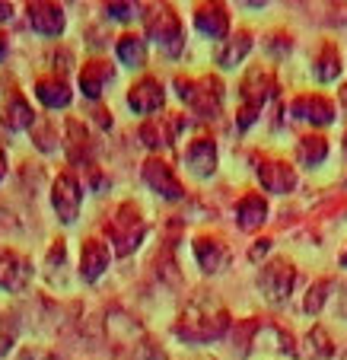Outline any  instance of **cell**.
<instances>
[{
  "label": "cell",
  "instance_id": "cell-1",
  "mask_svg": "<svg viewBox=\"0 0 347 360\" xmlns=\"http://www.w3.org/2000/svg\"><path fill=\"white\" fill-rule=\"evenodd\" d=\"M230 309L226 303L211 290H195V297L182 306L176 326V338L188 341V345H211V341H220L226 332H230Z\"/></svg>",
  "mask_w": 347,
  "mask_h": 360
},
{
  "label": "cell",
  "instance_id": "cell-2",
  "mask_svg": "<svg viewBox=\"0 0 347 360\" xmlns=\"http://www.w3.org/2000/svg\"><path fill=\"white\" fill-rule=\"evenodd\" d=\"M176 93L197 118H217L223 105V83L217 77H176Z\"/></svg>",
  "mask_w": 347,
  "mask_h": 360
},
{
  "label": "cell",
  "instance_id": "cell-3",
  "mask_svg": "<svg viewBox=\"0 0 347 360\" xmlns=\"http://www.w3.org/2000/svg\"><path fill=\"white\" fill-rule=\"evenodd\" d=\"M274 89L277 86H274L271 74H265L261 68H255V70L245 74L242 86H239V99H242V109H239V115H236L239 131H249L255 122H258L261 109H265V102L271 99Z\"/></svg>",
  "mask_w": 347,
  "mask_h": 360
},
{
  "label": "cell",
  "instance_id": "cell-4",
  "mask_svg": "<svg viewBox=\"0 0 347 360\" xmlns=\"http://www.w3.org/2000/svg\"><path fill=\"white\" fill-rule=\"evenodd\" d=\"M143 22H147V32L150 39L163 48L169 58H178L185 48V29H182V20L178 13L163 4V7H150V13H143Z\"/></svg>",
  "mask_w": 347,
  "mask_h": 360
},
{
  "label": "cell",
  "instance_id": "cell-5",
  "mask_svg": "<svg viewBox=\"0 0 347 360\" xmlns=\"http://www.w3.org/2000/svg\"><path fill=\"white\" fill-rule=\"evenodd\" d=\"M105 230H109L112 243H115V252L118 255H131V252L140 245L143 233H147V226H143V217H140V207L131 201H124L122 207L115 211V217L105 224Z\"/></svg>",
  "mask_w": 347,
  "mask_h": 360
},
{
  "label": "cell",
  "instance_id": "cell-6",
  "mask_svg": "<svg viewBox=\"0 0 347 360\" xmlns=\"http://www.w3.org/2000/svg\"><path fill=\"white\" fill-rule=\"evenodd\" d=\"M293 284H296V268L287 259H271L268 265H261L258 274V290L265 293V300L271 306H284L293 293Z\"/></svg>",
  "mask_w": 347,
  "mask_h": 360
},
{
  "label": "cell",
  "instance_id": "cell-7",
  "mask_svg": "<svg viewBox=\"0 0 347 360\" xmlns=\"http://www.w3.org/2000/svg\"><path fill=\"white\" fill-rule=\"evenodd\" d=\"M80 201H83V188L77 182L74 172H61L51 185V204H55L61 224H74L77 214H80Z\"/></svg>",
  "mask_w": 347,
  "mask_h": 360
},
{
  "label": "cell",
  "instance_id": "cell-8",
  "mask_svg": "<svg viewBox=\"0 0 347 360\" xmlns=\"http://www.w3.org/2000/svg\"><path fill=\"white\" fill-rule=\"evenodd\" d=\"M32 284V262L13 249H0V290L22 293Z\"/></svg>",
  "mask_w": 347,
  "mask_h": 360
},
{
  "label": "cell",
  "instance_id": "cell-9",
  "mask_svg": "<svg viewBox=\"0 0 347 360\" xmlns=\"http://www.w3.org/2000/svg\"><path fill=\"white\" fill-rule=\"evenodd\" d=\"M290 115L296 122H306V124H332L334 122V102L325 99L319 93H303L290 102Z\"/></svg>",
  "mask_w": 347,
  "mask_h": 360
},
{
  "label": "cell",
  "instance_id": "cell-10",
  "mask_svg": "<svg viewBox=\"0 0 347 360\" xmlns=\"http://www.w3.org/2000/svg\"><path fill=\"white\" fill-rule=\"evenodd\" d=\"M195 259H197V265H201V271L220 274L230 268L233 249L220 236H197L195 239Z\"/></svg>",
  "mask_w": 347,
  "mask_h": 360
},
{
  "label": "cell",
  "instance_id": "cell-11",
  "mask_svg": "<svg viewBox=\"0 0 347 360\" xmlns=\"http://www.w3.org/2000/svg\"><path fill=\"white\" fill-rule=\"evenodd\" d=\"M143 182L150 185L157 195L169 198V201H178V198L185 195V188H182V182H178V176L172 172V166L166 163V160H159V157H150L147 163H143Z\"/></svg>",
  "mask_w": 347,
  "mask_h": 360
},
{
  "label": "cell",
  "instance_id": "cell-12",
  "mask_svg": "<svg viewBox=\"0 0 347 360\" xmlns=\"http://www.w3.org/2000/svg\"><path fill=\"white\" fill-rule=\"evenodd\" d=\"M182 118L178 115H159V118H150V122L140 124V141L147 143L150 150H169L176 143L178 131H182Z\"/></svg>",
  "mask_w": 347,
  "mask_h": 360
},
{
  "label": "cell",
  "instance_id": "cell-13",
  "mask_svg": "<svg viewBox=\"0 0 347 360\" xmlns=\"http://www.w3.org/2000/svg\"><path fill=\"white\" fill-rule=\"evenodd\" d=\"M255 172H258V182L268 191H274V195H287L296 185V169L287 160H277V157H261Z\"/></svg>",
  "mask_w": 347,
  "mask_h": 360
},
{
  "label": "cell",
  "instance_id": "cell-14",
  "mask_svg": "<svg viewBox=\"0 0 347 360\" xmlns=\"http://www.w3.org/2000/svg\"><path fill=\"white\" fill-rule=\"evenodd\" d=\"M163 102H166V93H163V83H159L157 77L137 80L128 93V105L137 112V115H153V112L163 109Z\"/></svg>",
  "mask_w": 347,
  "mask_h": 360
},
{
  "label": "cell",
  "instance_id": "cell-15",
  "mask_svg": "<svg viewBox=\"0 0 347 360\" xmlns=\"http://www.w3.org/2000/svg\"><path fill=\"white\" fill-rule=\"evenodd\" d=\"M109 262H112V249H109V243H103V239H86L83 243V249H80V278L83 281H99L103 278V271L109 268Z\"/></svg>",
  "mask_w": 347,
  "mask_h": 360
},
{
  "label": "cell",
  "instance_id": "cell-16",
  "mask_svg": "<svg viewBox=\"0 0 347 360\" xmlns=\"http://www.w3.org/2000/svg\"><path fill=\"white\" fill-rule=\"evenodd\" d=\"M29 26L35 29L39 35H61L64 32V10L58 4H48V0H39V4H29L26 7Z\"/></svg>",
  "mask_w": 347,
  "mask_h": 360
},
{
  "label": "cell",
  "instance_id": "cell-17",
  "mask_svg": "<svg viewBox=\"0 0 347 360\" xmlns=\"http://www.w3.org/2000/svg\"><path fill=\"white\" fill-rule=\"evenodd\" d=\"M195 26L201 35L207 39H220L223 41L230 35V13H226L223 4H201L195 10Z\"/></svg>",
  "mask_w": 347,
  "mask_h": 360
},
{
  "label": "cell",
  "instance_id": "cell-18",
  "mask_svg": "<svg viewBox=\"0 0 347 360\" xmlns=\"http://www.w3.org/2000/svg\"><path fill=\"white\" fill-rule=\"evenodd\" d=\"M185 163L201 179L214 176V172H217V143H214L211 137H195V141L188 143V150H185Z\"/></svg>",
  "mask_w": 347,
  "mask_h": 360
},
{
  "label": "cell",
  "instance_id": "cell-19",
  "mask_svg": "<svg viewBox=\"0 0 347 360\" xmlns=\"http://www.w3.org/2000/svg\"><path fill=\"white\" fill-rule=\"evenodd\" d=\"M112 77H115V68H112L109 61H103V58L86 61L80 70V93L86 96V99H99L103 89L112 83Z\"/></svg>",
  "mask_w": 347,
  "mask_h": 360
},
{
  "label": "cell",
  "instance_id": "cell-20",
  "mask_svg": "<svg viewBox=\"0 0 347 360\" xmlns=\"http://www.w3.org/2000/svg\"><path fill=\"white\" fill-rule=\"evenodd\" d=\"M0 122H4V128H7L10 134L32 128L35 112H32V105L22 99V93H16V89H13V93L4 99V109H0Z\"/></svg>",
  "mask_w": 347,
  "mask_h": 360
},
{
  "label": "cell",
  "instance_id": "cell-21",
  "mask_svg": "<svg viewBox=\"0 0 347 360\" xmlns=\"http://www.w3.org/2000/svg\"><path fill=\"white\" fill-rule=\"evenodd\" d=\"M252 51V32L249 29H239V32H233V35H226L223 41L217 45V64L220 68H236L239 61H242L245 55Z\"/></svg>",
  "mask_w": 347,
  "mask_h": 360
},
{
  "label": "cell",
  "instance_id": "cell-22",
  "mask_svg": "<svg viewBox=\"0 0 347 360\" xmlns=\"http://www.w3.org/2000/svg\"><path fill=\"white\" fill-rule=\"evenodd\" d=\"M265 220H268V201L258 195V191H249V195L239 198V204H236L239 230H258Z\"/></svg>",
  "mask_w": 347,
  "mask_h": 360
},
{
  "label": "cell",
  "instance_id": "cell-23",
  "mask_svg": "<svg viewBox=\"0 0 347 360\" xmlns=\"http://www.w3.org/2000/svg\"><path fill=\"white\" fill-rule=\"evenodd\" d=\"M313 74L319 83H332L338 80L341 74V48L334 45V41H322L319 48H315V55H313Z\"/></svg>",
  "mask_w": 347,
  "mask_h": 360
},
{
  "label": "cell",
  "instance_id": "cell-24",
  "mask_svg": "<svg viewBox=\"0 0 347 360\" xmlns=\"http://www.w3.org/2000/svg\"><path fill=\"white\" fill-rule=\"evenodd\" d=\"M35 96H39V102L48 105V109H67L70 99H74V93L67 89V83L61 77H41L35 83Z\"/></svg>",
  "mask_w": 347,
  "mask_h": 360
},
{
  "label": "cell",
  "instance_id": "cell-25",
  "mask_svg": "<svg viewBox=\"0 0 347 360\" xmlns=\"http://www.w3.org/2000/svg\"><path fill=\"white\" fill-rule=\"evenodd\" d=\"M115 55L122 64L140 70V68H147V41H143L137 32H124L115 45Z\"/></svg>",
  "mask_w": 347,
  "mask_h": 360
},
{
  "label": "cell",
  "instance_id": "cell-26",
  "mask_svg": "<svg viewBox=\"0 0 347 360\" xmlns=\"http://www.w3.org/2000/svg\"><path fill=\"white\" fill-rule=\"evenodd\" d=\"M296 160L303 166H322L328 160V141L322 134H306L296 143Z\"/></svg>",
  "mask_w": 347,
  "mask_h": 360
},
{
  "label": "cell",
  "instance_id": "cell-27",
  "mask_svg": "<svg viewBox=\"0 0 347 360\" xmlns=\"http://www.w3.org/2000/svg\"><path fill=\"white\" fill-rule=\"evenodd\" d=\"M306 357L309 360H332L334 357V345L322 326H315L313 332L306 335Z\"/></svg>",
  "mask_w": 347,
  "mask_h": 360
},
{
  "label": "cell",
  "instance_id": "cell-28",
  "mask_svg": "<svg viewBox=\"0 0 347 360\" xmlns=\"http://www.w3.org/2000/svg\"><path fill=\"white\" fill-rule=\"evenodd\" d=\"M332 290H334V281H332V278H319L313 287H309L303 309H306L309 316H319V313H322V306H325V300H328V293H332Z\"/></svg>",
  "mask_w": 347,
  "mask_h": 360
},
{
  "label": "cell",
  "instance_id": "cell-29",
  "mask_svg": "<svg viewBox=\"0 0 347 360\" xmlns=\"http://www.w3.org/2000/svg\"><path fill=\"white\" fill-rule=\"evenodd\" d=\"M124 360H169V354H166L153 338H140L137 345H131V351Z\"/></svg>",
  "mask_w": 347,
  "mask_h": 360
},
{
  "label": "cell",
  "instance_id": "cell-30",
  "mask_svg": "<svg viewBox=\"0 0 347 360\" xmlns=\"http://www.w3.org/2000/svg\"><path fill=\"white\" fill-rule=\"evenodd\" d=\"M16 332H20V328H16V319L0 309V357H7V351L16 345Z\"/></svg>",
  "mask_w": 347,
  "mask_h": 360
},
{
  "label": "cell",
  "instance_id": "cell-31",
  "mask_svg": "<svg viewBox=\"0 0 347 360\" xmlns=\"http://www.w3.org/2000/svg\"><path fill=\"white\" fill-rule=\"evenodd\" d=\"M134 13H137L134 4H105V16H112V20H131Z\"/></svg>",
  "mask_w": 347,
  "mask_h": 360
},
{
  "label": "cell",
  "instance_id": "cell-32",
  "mask_svg": "<svg viewBox=\"0 0 347 360\" xmlns=\"http://www.w3.org/2000/svg\"><path fill=\"white\" fill-rule=\"evenodd\" d=\"M268 249H271V239H268V236L255 239V245H252V249H249V262H258V259H261V255H265Z\"/></svg>",
  "mask_w": 347,
  "mask_h": 360
},
{
  "label": "cell",
  "instance_id": "cell-33",
  "mask_svg": "<svg viewBox=\"0 0 347 360\" xmlns=\"http://www.w3.org/2000/svg\"><path fill=\"white\" fill-rule=\"evenodd\" d=\"M10 16H13V7H10V4H4V0H0V22H7Z\"/></svg>",
  "mask_w": 347,
  "mask_h": 360
},
{
  "label": "cell",
  "instance_id": "cell-34",
  "mask_svg": "<svg viewBox=\"0 0 347 360\" xmlns=\"http://www.w3.org/2000/svg\"><path fill=\"white\" fill-rule=\"evenodd\" d=\"M338 313L347 319V287H344V293H341V300H338Z\"/></svg>",
  "mask_w": 347,
  "mask_h": 360
},
{
  "label": "cell",
  "instance_id": "cell-35",
  "mask_svg": "<svg viewBox=\"0 0 347 360\" xmlns=\"http://www.w3.org/2000/svg\"><path fill=\"white\" fill-rule=\"evenodd\" d=\"M7 55V35H0V58Z\"/></svg>",
  "mask_w": 347,
  "mask_h": 360
},
{
  "label": "cell",
  "instance_id": "cell-36",
  "mask_svg": "<svg viewBox=\"0 0 347 360\" xmlns=\"http://www.w3.org/2000/svg\"><path fill=\"white\" fill-rule=\"evenodd\" d=\"M341 268H347V249L341 252Z\"/></svg>",
  "mask_w": 347,
  "mask_h": 360
},
{
  "label": "cell",
  "instance_id": "cell-37",
  "mask_svg": "<svg viewBox=\"0 0 347 360\" xmlns=\"http://www.w3.org/2000/svg\"><path fill=\"white\" fill-rule=\"evenodd\" d=\"M344 157H347V134H344Z\"/></svg>",
  "mask_w": 347,
  "mask_h": 360
}]
</instances>
